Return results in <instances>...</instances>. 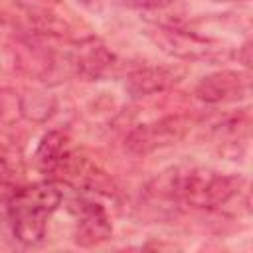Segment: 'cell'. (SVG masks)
Wrapping results in <instances>:
<instances>
[{
	"label": "cell",
	"mask_w": 253,
	"mask_h": 253,
	"mask_svg": "<svg viewBox=\"0 0 253 253\" xmlns=\"http://www.w3.org/2000/svg\"><path fill=\"white\" fill-rule=\"evenodd\" d=\"M251 91V77L245 71L221 69L215 73L206 75L196 85V99L206 105H223L235 103L249 95Z\"/></svg>",
	"instance_id": "cell-6"
},
{
	"label": "cell",
	"mask_w": 253,
	"mask_h": 253,
	"mask_svg": "<svg viewBox=\"0 0 253 253\" xmlns=\"http://www.w3.org/2000/svg\"><path fill=\"white\" fill-rule=\"evenodd\" d=\"M117 6L128 8V10H166L170 6H174L176 0H111Z\"/></svg>",
	"instance_id": "cell-12"
},
{
	"label": "cell",
	"mask_w": 253,
	"mask_h": 253,
	"mask_svg": "<svg viewBox=\"0 0 253 253\" xmlns=\"http://www.w3.org/2000/svg\"><path fill=\"white\" fill-rule=\"evenodd\" d=\"M188 130H190V119L186 115H168L130 128L125 138V146L130 154L144 156L158 148L176 144L186 136Z\"/></svg>",
	"instance_id": "cell-4"
},
{
	"label": "cell",
	"mask_w": 253,
	"mask_h": 253,
	"mask_svg": "<svg viewBox=\"0 0 253 253\" xmlns=\"http://www.w3.org/2000/svg\"><path fill=\"white\" fill-rule=\"evenodd\" d=\"M55 109V101L45 93H28L20 99V111L30 121H45Z\"/></svg>",
	"instance_id": "cell-11"
},
{
	"label": "cell",
	"mask_w": 253,
	"mask_h": 253,
	"mask_svg": "<svg viewBox=\"0 0 253 253\" xmlns=\"http://www.w3.org/2000/svg\"><path fill=\"white\" fill-rule=\"evenodd\" d=\"M67 61L77 75H83L85 79H99L115 65V55L101 40L87 36L77 40Z\"/></svg>",
	"instance_id": "cell-8"
},
{
	"label": "cell",
	"mask_w": 253,
	"mask_h": 253,
	"mask_svg": "<svg viewBox=\"0 0 253 253\" xmlns=\"http://www.w3.org/2000/svg\"><path fill=\"white\" fill-rule=\"evenodd\" d=\"M211 2H245V0H211Z\"/></svg>",
	"instance_id": "cell-15"
},
{
	"label": "cell",
	"mask_w": 253,
	"mask_h": 253,
	"mask_svg": "<svg viewBox=\"0 0 253 253\" xmlns=\"http://www.w3.org/2000/svg\"><path fill=\"white\" fill-rule=\"evenodd\" d=\"M91 10H99L101 8V0H83Z\"/></svg>",
	"instance_id": "cell-14"
},
{
	"label": "cell",
	"mask_w": 253,
	"mask_h": 253,
	"mask_svg": "<svg viewBox=\"0 0 253 253\" xmlns=\"http://www.w3.org/2000/svg\"><path fill=\"white\" fill-rule=\"evenodd\" d=\"M164 53L180 61H206L221 63L231 59L233 49L210 36H202L194 30H186L174 22H158L144 32Z\"/></svg>",
	"instance_id": "cell-3"
},
{
	"label": "cell",
	"mask_w": 253,
	"mask_h": 253,
	"mask_svg": "<svg viewBox=\"0 0 253 253\" xmlns=\"http://www.w3.org/2000/svg\"><path fill=\"white\" fill-rule=\"evenodd\" d=\"M63 194L51 180L16 188L6 204L14 237L24 245H38L45 237L47 217L61 206Z\"/></svg>",
	"instance_id": "cell-2"
},
{
	"label": "cell",
	"mask_w": 253,
	"mask_h": 253,
	"mask_svg": "<svg viewBox=\"0 0 253 253\" xmlns=\"http://www.w3.org/2000/svg\"><path fill=\"white\" fill-rule=\"evenodd\" d=\"M65 152H67V134L61 130H47L36 148L34 160L42 172L49 174Z\"/></svg>",
	"instance_id": "cell-10"
},
{
	"label": "cell",
	"mask_w": 253,
	"mask_h": 253,
	"mask_svg": "<svg viewBox=\"0 0 253 253\" xmlns=\"http://www.w3.org/2000/svg\"><path fill=\"white\" fill-rule=\"evenodd\" d=\"M249 126H251V115L247 109H243L241 113L225 117L221 123L213 125L210 136L221 154L239 156L243 152V148L247 146Z\"/></svg>",
	"instance_id": "cell-9"
},
{
	"label": "cell",
	"mask_w": 253,
	"mask_h": 253,
	"mask_svg": "<svg viewBox=\"0 0 253 253\" xmlns=\"http://www.w3.org/2000/svg\"><path fill=\"white\" fill-rule=\"evenodd\" d=\"M235 57L245 65V69H251V65H253L251 61H253V59H251V40H249V38H247V40L237 47Z\"/></svg>",
	"instance_id": "cell-13"
},
{
	"label": "cell",
	"mask_w": 253,
	"mask_h": 253,
	"mask_svg": "<svg viewBox=\"0 0 253 253\" xmlns=\"http://www.w3.org/2000/svg\"><path fill=\"white\" fill-rule=\"evenodd\" d=\"M186 75L184 65H142L132 69L125 79V89L132 99L150 97L162 91H168L180 83Z\"/></svg>",
	"instance_id": "cell-7"
},
{
	"label": "cell",
	"mask_w": 253,
	"mask_h": 253,
	"mask_svg": "<svg viewBox=\"0 0 253 253\" xmlns=\"http://www.w3.org/2000/svg\"><path fill=\"white\" fill-rule=\"evenodd\" d=\"M243 178L219 174L210 168H168L156 174L146 196L160 204H176L194 210H219L235 200L243 190Z\"/></svg>",
	"instance_id": "cell-1"
},
{
	"label": "cell",
	"mask_w": 253,
	"mask_h": 253,
	"mask_svg": "<svg viewBox=\"0 0 253 253\" xmlns=\"http://www.w3.org/2000/svg\"><path fill=\"white\" fill-rule=\"evenodd\" d=\"M69 211L75 215L73 241L79 247H95L111 239L113 225L105 206L95 202L91 196L83 194L69 202Z\"/></svg>",
	"instance_id": "cell-5"
}]
</instances>
